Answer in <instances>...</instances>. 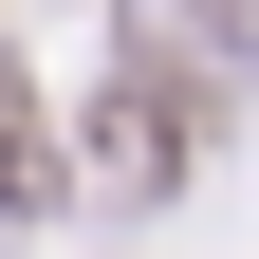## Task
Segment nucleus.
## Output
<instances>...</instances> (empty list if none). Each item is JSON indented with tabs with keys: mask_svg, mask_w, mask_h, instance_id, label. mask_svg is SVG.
<instances>
[{
	"mask_svg": "<svg viewBox=\"0 0 259 259\" xmlns=\"http://www.w3.org/2000/svg\"><path fill=\"white\" fill-rule=\"evenodd\" d=\"M74 148H93V185H111V204H148V185H185V148H204V93H185L167 56H130V74L93 93Z\"/></svg>",
	"mask_w": 259,
	"mask_h": 259,
	"instance_id": "1",
	"label": "nucleus"
}]
</instances>
